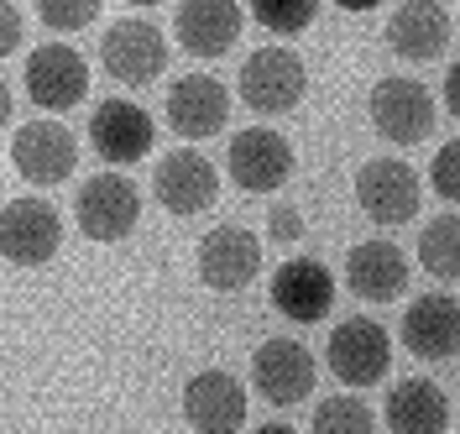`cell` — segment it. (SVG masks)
<instances>
[{"instance_id": "cb8c5ba5", "label": "cell", "mask_w": 460, "mask_h": 434, "mask_svg": "<svg viewBox=\"0 0 460 434\" xmlns=\"http://www.w3.org/2000/svg\"><path fill=\"white\" fill-rule=\"evenodd\" d=\"M314 434H376V413L356 393H335V398H319Z\"/></svg>"}, {"instance_id": "5b68a950", "label": "cell", "mask_w": 460, "mask_h": 434, "mask_svg": "<svg viewBox=\"0 0 460 434\" xmlns=\"http://www.w3.org/2000/svg\"><path fill=\"white\" fill-rule=\"evenodd\" d=\"M367 111H372V126L382 142L393 146H419L434 137V120H439V105H434V94L419 79H402V74H387V79H376L372 100H367Z\"/></svg>"}, {"instance_id": "3957f363", "label": "cell", "mask_w": 460, "mask_h": 434, "mask_svg": "<svg viewBox=\"0 0 460 434\" xmlns=\"http://www.w3.org/2000/svg\"><path fill=\"white\" fill-rule=\"evenodd\" d=\"M324 367H330V376L341 387L367 393V387H376L382 376L393 372V335L367 314L341 319L330 330V341H324Z\"/></svg>"}, {"instance_id": "6da1fadb", "label": "cell", "mask_w": 460, "mask_h": 434, "mask_svg": "<svg viewBox=\"0 0 460 434\" xmlns=\"http://www.w3.org/2000/svg\"><path fill=\"white\" fill-rule=\"evenodd\" d=\"M235 94H241V105L252 111V116H288V111H298L304 105V94H309V68L304 58L283 48V42H272V48H257V53H246L241 63V79H235Z\"/></svg>"}, {"instance_id": "9c48e42d", "label": "cell", "mask_w": 460, "mask_h": 434, "mask_svg": "<svg viewBox=\"0 0 460 434\" xmlns=\"http://www.w3.org/2000/svg\"><path fill=\"white\" fill-rule=\"evenodd\" d=\"M314 382H319L314 350L304 346V341H293V335H272V341H261L257 356H252V387H257L272 408L304 403V398L314 393Z\"/></svg>"}, {"instance_id": "ffe728a7", "label": "cell", "mask_w": 460, "mask_h": 434, "mask_svg": "<svg viewBox=\"0 0 460 434\" xmlns=\"http://www.w3.org/2000/svg\"><path fill=\"white\" fill-rule=\"evenodd\" d=\"M460 335V309L456 293H424L402 309V346L419 361H456Z\"/></svg>"}, {"instance_id": "8fae6325", "label": "cell", "mask_w": 460, "mask_h": 434, "mask_svg": "<svg viewBox=\"0 0 460 434\" xmlns=\"http://www.w3.org/2000/svg\"><path fill=\"white\" fill-rule=\"evenodd\" d=\"M11 168L27 178V183H37V189H58V183H68L74 168H79V142L58 120H27L11 137Z\"/></svg>"}, {"instance_id": "4316f807", "label": "cell", "mask_w": 460, "mask_h": 434, "mask_svg": "<svg viewBox=\"0 0 460 434\" xmlns=\"http://www.w3.org/2000/svg\"><path fill=\"white\" fill-rule=\"evenodd\" d=\"M429 189L445 204H456V194H460V146L456 142H445L429 157Z\"/></svg>"}, {"instance_id": "7402d4cb", "label": "cell", "mask_w": 460, "mask_h": 434, "mask_svg": "<svg viewBox=\"0 0 460 434\" xmlns=\"http://www.w3.org/2000/svg\"><path fill=\"white\" fill-rule=\"evenodd\" d=\"M382 419L393 434H445L450 430V398L429 376H402L398 387H387Z\"/></svg>"}, {"instance_id": "d4e9b609", "label": "cell", "mask_w": 460, "mask_h": 434, "mask_svg": "<svg viewBox=\"0 0 460 434\" xmlns=\"http://www.w3.org/2000/svg\"><path fill=\"white\" fill-rule=\"evenodd\" d=\"M252 16H257V27L272 31V37H298V31L314 27L319 5L314 0H257Z\"/></svg>"}, {"instance_id": "30bf717a", "label": "cell", "mask_w": 460, "mask_h": 434, "mask_svg": "<svg viewBox=\"0 0 460 434\" xmlns=\"http://www.w3.org/2000/svg\"><path fill=\"white\" fill-rule=\"evenodd\" d=\"M183 424L194 434H241L246 430V387L226 367H204L183 382Z\"/></svg>"}, {"instance_id": "7c38bea8", "label": "cell", "mask_w": 460, "mask_h": 434, "mask_svg": "<svg viewBox=\"0 0 460 434\" xmlns=\"http://www.w3.org/2000/svg\"><path fill=\"white\" fill-rule=\"evenodd\" d=\"M163 116H168V126L183 142H209V137H220L226 120H230L226 79H215V74H183V79H172L168 100H163Z\"/></svg>"}, {"instance_id": "484cf974", "label": "cell", "mask_w": 460, "mask_h": 434, "mask_svg": "<svg viewBox=\"0 0 460 434\" xmlns=\"http://www.w3.org/2000/svg\"><path fill=\"white\" fill-rule=\"evenodd\" d=\"M37 22L58 37H74L100 22V0H37Z\"/></svg>"}, {"instance_id": "f546056e", "label": "cell", "mask_w": 460, "mask_h": 434, "mask_svg": "<svg viewBox=\"0 0 460 434\" xmlns=\"http://www.w3.org/2000/svg\"><path fill=\"white\" fill-rule=\"evenodd\" d=\"M11 116H16V100H11V84L0 79V131L11 126Z\"/></svg>"}, {"instance_id": "d6986e66", "label": "cell", "mask_w": 460, "mask_h": 434, "mask_svg": "<svg viewBox=\"0 0 460 434\" xmlns=\"http://www.w3.org/2000/svg\"><path fill=\"white\" fill-rule=\"evenodd\" d=\"M450 37H456V22H450V11L439 0H402L398 11L387 16V48L408 63L445 58Z\"/></svg>"}, {"instance_id": "83f0119b", "label": "cell", "mask_w": 460, "mask_h": 434, "mask_svg": "<svg viewBox=\"0 0 460 434\" xmlns=\"http://www.w3.org/2000/svg\"><path fill=\"white\" fill-rule=\"evenodd\" d=\"M267 241L298 246V241H304V215H298L293 204H272V209H267Z\"/></svg>"}, {"instance_id": "e0dca14e", "label": "cell", "mask_w": 460, "mask_h": 434, "mask_svg": "<svg viewBox=\"0 0 460 434\" xmlns=\"http://www.w3.org/2000/svg\"><path fill=\"white\" fill-rule=\"evenodd\" d=\"M261 272V235L246 226H215L199 241V278L215 293H241L252 288Z\"/></svg>"}, {"instance_id": "52a82bcc", "label": "cell", "mask_w": 460, "mask_h": 434, "mask_svg": "<svg viewBox=\"0 0 460 434\" xmlns=\"http://www.w3.org/2000/svg\"><path fill=\"white\" fill-rule=\"evenodd\" d=\"M356 204H361V215H367L372 226L393 231V226H408V220L419 215L424 183H419V173H413L402 157H372V163H361V173H356Z\"/></svg>"}, {"instance_id": "ac0fdd59", "label": "cell", "mask_w": 460, "mask_h": 434, "mask_svg": "<svg viewBox=\"0 0 460 434\" xmlns=\"http://www.w3.org/2000/svg\"><path fill=\"white\" fill-rule=\"evenodd\" d=\"M272 309L293 324H319L335 309V272L319 257H288L272 272Z\"/></svg>"}, {"instance_id": "4dcf8cb0", "label": "cell", "mask_w": 460, "mask_h": 434, "mask_svg": "<svg viewBox=\"0 0 460 434\" xmlns=\"http://www.w3.org/2000/svg\"><path fill=\"white\" fill-rule=\"evenodd\" d=\"M252 434H298L293 424H283V419H272V424H261V430H252Z\"/></svg>"}, {"instance_id": "603a6c76", "label": "cell", "mask_w": 460, "mask_h": 434, "mask_svg": "<svg viewBox=\"0 0 460 434\" xmlns=\"http://www.w3.org/2000/svg\"><path fill=\"white\" fill-rule=\"evenodd\" d=\"M419 267L429 272L434 283H445V288L460 278V220L450 209L424 226V235H419Z\"/></svg>"}, {"instance_id": "9a60e30c", "label": "cell", "mask_w": 460, "mask_h": 434, "mask_svg": "<svg viewBox=\"0 0 460 434\" xmlns=\"http://www.w3.org/2000/svg\"><path fill=\"white\" fill-rule=\"evenodd\" d=\"M152 194H157V204H163L168 215L189 220V215H204L209 204L220 199V173H215V163H209L204 152L178 146V152H168V157L157 163Z\"/></svg>"}, {"instance_id": "44dd1931", "label": "cell", "mask_w": 460, "mask_h": 434, "mask_svg": "<svg viewBox=\"0 0 460 434\" xmlns=\"http://www.w3.org/2000/svg\"><path fill=\"white\" fill-rule=\"evenodd\" d=\"M345 288L356 293V298H367V304H393L408 288V257H402V246L382 241V235L350 246V257H345Z\"/></svg>"}, {"instance_id": "4fadbf2b", "label": "cell", "mask_w": 460, "mask_h": 434, "mask_svg": "<svg viewBox=\"0 0 460 434\" xmlns=\"http://www.w3.org/2000/svg\"><path fill=\"white\" fill-rule=\"evenodd\" d=\"M27 100L31 105H42V111H74V105H84L89 94V63L84 53L74 48V42H42L37 53L27 58Z\"/></svg>"}, {"instance_id": "7a4b0ae2", "label": "cell", "mask_w": 460, "mask_h": 434, "mask_svg": "<svg viewBox=\"0 0 460 434\" xmlns=\"http://www.w3.org/2000/svg\"><path fill=\"white\" fill-rule=\"evenodd\" d=\"M168 58H172V42L152 16H120L100 37V63H105V74L115 84L126 89H146L152 79H163Z\"/></svg>"}, {"instance_id": "ba28073f", "label": "cell", "mask_w": 460, "mask_h": 434, "mask_svg": "<svg viewBox=\"0 0 460 434\" xmlns=\"http://www.w3.org/2000/svg\"><path fill=\"white\" fill-rule=\"evenodd\" d=\"M63 246V215L58 204L22 194L0 209V257L11 267H48Z\"/></svg>"}, {"instance_id": "f1b7e54d", "label": "cell", "mask_w": 460, "mask_h": 434, "mask_svg": "<svg viewBox=\"0 0 460 434\" xmlns=\"http://www.w3.org/2000/svg\"><path fill=\"white\" fill-rule=\"evenodd\" d=\"M22 31H27V16L11 0H0V58H11L22 48Z\"/></svg>"}, {"instance_id": "5bb4252c", "label": "cell", "mask_w": 460, "mask_h": 434, "mask_svg": "<svg viewBox=\"0 0 460 434\" xmlns=\"http://www.w3.org/2000/svg\"><path fill=\"white\" fill-rule=\"evenodd\" d=\"M152 137H157L152 111H142V105L126 100V94L100 100L94 116H89V146H94L111 168H131V163H142L146 152H152Z\"/></svg>"}, {"instance_id": "2e32d148", "label": "cell", "mask_w": 460, "mask_h": 434, "mask_svg": "<svg viewBox=\"0 0 460 434\" xmlns=\"http://www.w3.org/2000/svg\"><path fill=\"white\" fill-rule=\"evenodd\" d=\"M246 31V11L235 0H183L172 11V42L189 58H226Z\"/></svg>"}, {"instance_id": "277c9868", "label": "cell", "mask_w": 460, "mask_h": 434, "mask_svg": "<svg viewBox=\"0 0 460 434\" xmlns=\"http://www.w3.org/2000/svg\"><path fill=\"white\" fill-rule=\"evenodd\" d=\"M74 226H79V235L100 241V246L126 241L142 226V189L126 173H115V168L84 178L79 194H74Z\"/></svg>"}, {"instance_id": "8992f818", "label": "cell", "mask_w": 460, "mask_h": 434, "mask_svg": "<svg viewBox=\"0 0 460 434\" xmlns=\"http://www.w3.org/2000/svg\"><path fill=\"white\" fill-rule=\"evenodd\" d=\"M226 168L235 178L241 194H278L298 157H293V142H288L278 126H246L230 137V152H226Z\"/></svg>"}]
</instances>
